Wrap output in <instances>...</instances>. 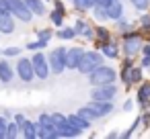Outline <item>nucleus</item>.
<instances>
[{
  "label": "nucleus",
  "instance_id": "nucleus-16",
  "mask_svg": "<svg viewBox=\"0 0 150 139\" xmlns=\"http://www.w3.org/2000/svg\"><path fill=\"white\" fill-rule=\"evenodd\" d=\"M21 135H23L25 139H33V137H37V123H33V121H25V123L21 125Z\"/></svg>",
  "mask_w": 150,
  "mask_h": 139
},
{
  "label": "nucleus",
  "instance_id": "nucleus-35",
  "mask_svg": "<svg viewBox=\"0 0 150 139\" xmlns=\"http://www.w3.org/2000/svg\"><path fill=\"white\" fill-rule=\"evenodd\" d=\"M140 23H142L144 27H148V29H150V15H144V17L140 19Z\"/></svg>",
  "mask_w": 150,
  "mask_h": 139
},
{
  "label": "nucleus",
  "instance_id": "nucleus-8",
  "mask_svg": "<svg viewBox=\"0 0 150 139\" xmlns=\"http://www.w3.org/2000/svg\"><path fill=\"white\" fill-rule=\"evenodd\" d=\"M140 49H142V39H140V35L125 31V41H123V51H125V55H127V57H134Z\"/></svg>",
  "mask_w": 150,
  "mask_h": 139
},
{
  "label": "nucleus",
  "instance_id": "nucleus-10",
  "mask_svg": "<svg viewBox=\"0 0 150 139\" xmlns=\"http://www.w3.org/2000/svg\"><path fill=\"white\" fill-rule=\"evenodd\" d=\"M82 53H84L82 47H70V49H66V70H78Z\"/></svg>",
  "mask_w": 150,
  "mask_h": 139
},
{
  "label": "nucleus",
  "instance_id": "nucleus-34",
  "mask_svg": "<svg viewBox=\"0 0 150 139\" xmlns=\"http://www.w3.org/2000/svg\"><path fill=\"white\" fill-rule=\"evenodd\" d=\"M132 108H134V100L127 98V100L123 102V110H125V112H132Z\"/></svg>",
  "mask_w": 150,
  "mask_h": 139
},
{
  "label": "nucleus",
  "instance_id": "nucleus-15",
  "mask_svg": "<svg viewBox=\"0 0 150 139\" xmlns=\"http://www.w3.org/2000/svg\"><path fill=\"white\" fill-rule=\"evenodd\" d=\"M25 4H27V8H29L35 17H43V15L47 13L43 0H25Z\"/></svg>",
  "mask_w": 150,
  "mask_h": 139
},
{
  "label": "nucleus",
  "instance_id": "nucleus-40",
  "mask_svg": "<svg viewBox=\"0 0 150 139\" xmlns=\"http://www.w3.org/2000/svg\"><path fill=\"white\" fill-rule=\"evenodd\" d=\"M0 53H2V51H0Z\"/></svg>",
  "mask_w": 150,
  "mask_h": 139
},
{
  "label": "nucleus",
  "instance_id": "nucleus-11",
  "mask_svg": "<svg viewBox=\"0 0 150 139\" xmlns=\"http://www.w3.org/2000/svg\"><path fill=\"white\" fill-rule=\"evenodd\" d=\"M13 78H15V68L8 64L6 57L0 59V82L8 84V82H13Z\"/></svg>",
  "mask_w": 150,
  "mask_h": 139
},
{
  "label": "nucleus",
  "instance_id": "nucleus-33",
  "mask_svg": "<svg viewBox=\"0 0 150 139\" xmlns=\"http://www.w3.org/2000/svg\"><path fill=\"white\" fill-rule=\"evenodd\" d=\"M140 121H142V119H140V117H138V119H136V121H134V125H132V127H129V129H127V131H125V133H123V137H132V133H134V131H136V129H138V125H140Z\"/></svg>",
  "mask_w": 150,
  "mask_h": 139
},
{
  "label": "nucleus",
  "instance_id": "nucleus-22",
  "mask_svg": "<svg viewBox=\"0 0 150 139\" xmlns=\"http://www.w3.org/2000/svg\"><path fill=\"white\" fill-rule=\"evenodd\" d=\"M138 100L142 104H146L150 100V84H142V88L138 90Z\"/></svg>",
  "mask_w": 150,
  "mask_h": 139
},
{
  "label": "nucleus",
  "instance_id": "nucleus-1",
  "mask_svg": "<svg viewBox=\"0 0 150 139\" xmlns=\"http://www.w3.org/2000/svg\"><path fill=\"white\" fill-rule=\"evenodd\" d=\"M117 80V72L115 68H109V66H99L97 70H93L88 74V82L93 86H101V84H113Z\"/></svg>",
  "mask_w": 150,
  "mask_h": 139
},
{
  "label": "nucleus",
  "instance_id": "nucleus-14",
  "mask_svg": "<svg viewBox=\"0 0 150 139\" xmlns=\"http://www.w3.org/2000/svg\"><path fill=\"white\" fill-rule=\"evenodd\" d=\"M123 17V6H121V0H115L113 4L107 6V19L109 21H117Z\"/></svg>",
  "mask_w": 150,
  "mask_h": 139
},
{
  "label": "nucleus",
  "instance_id": "nucleus-37",
  "mask_svg": "<svg viewBox=\"0 0 150 139\" xmlns=\"http://www.w3.org/2000/svg\"><path fill=\"white\" fill-rule=\"evenodd\" d=\"M15 121H17V123H19V125H23V123H25V121H27V119H25V117H23V115H21V112H19V115H15Z\"/></svg>",
  "mask_w": 150,
  "mask_h": 139
},
{
  "label": "nucleus",
  "instance_id": "nucleus-19",
  "mask_svg": "<svg viewBox=\"0 0 150 139\" xmlns=\"http://www.w3.org/2000/svg\"><path fill=\"white\" fill-rule=\"evenodd\" d=\"M142 80V68H138V66H132V70L127 72V76H125V84L127 86H132V84H138Z\"/></svg>",
  "mask_w": 150,
  "mask_h": 139
},
{
  "label": "nucleus",
  "instance_id": "nucleus-12",
  "mask_svg": "<svg viewBox=\"0 0 150 139\" xmlns=\"http://www.w3.org/2000/svg\"><path fill=\"white\" fill-rule=\"evenodd\" d=\"M74 31H76V35H80V37H84V39H95V29H91V27H88V23H86V21H82V19H78V21H76Z\"/></svg>",
  "mask_w": 150,
  "mask_h": 139
},
{
  "label": "nucleus",
  "instance_id": "nucleus-6",
  "mask_svg": "<svg viewBox=\"0 0 150 139\" xmlns=\"http://www.w3.org/2000/svg\"><path fill=\"white\" fill-rule=\"evenodd\" d=\"M117 96V86L115 82L113 84H101V86H93V92H91V100H115Z\"/></svg>",
  "mask_w": 150,
  "mask_h": 139
},
{
  "label": "nucleus",
  "instance_id": "nucleus-23",
  "mask_svg": "<svg viewBox=\"0 0 150 139\" xmlns=\"http://www.w3.org/2000/svg\"><path fill=\"white\" fill-rule=\"evenodd\" d=\"M58 37H60V39L70 41V39H74V37H76V31H74V27H64V29H60V31H58Z\"/></svg>",
  "mask_w": 150,
  "mask_h": 139
},
{
  "label": "nucleus",
  "instance_id": "nucleus-29",
  "mask_svg": "<svg viewBox=\"0 0 150 139\" xmlns=\"http://www.w3.org/2000/svg\"><path fill=\"white\" fill-rule=\"evenodd\" d=\"M52 29H39L37 31V39H41V41H47L50 43V39H52Z\"/></svg>",
  "mask_w": 150,
  "mask_h": 139
},
{
  "label": "nucleus",
  "instance_id": "nucleus-32",
  "mask_svg": "<svg viewBox=\"0 0 150 139\" xmlns=\"http://www.w3.org/2000/svg\"><path fill=\"white\" fill-rule=\"evenodd\" d=\"M6 117H0V139H4L6 137Z\"/></svg>",
  "mask_w": 150,
  "mask_h": 139
},
{
  "label": "nucleus",
  "instance_id": "nucleus-5",
  "mask_svg": "<svg viewBox=\"0 0 150 139\" xmlns=\"http://www.w3.org/2000/svg\"><path fill=\"white\" fill-rule=\"evenodd\" d=\"M31 64H33L35 78H39V80H47V76H50V64H47V55L41 53V49L33 53Z\"/></svg>",
  "mask_w": 150,
  "mask_h": 139
},
{
  "label": "nucleus",
  "instance_id": "nucleus-18",
  "mask_svg": "<svg viewBox=\"0 0 150 139\" xmlns=\"http://www.w3.org/2000/svg\"><path fill=\"white\" fill-rule=\"evenodd\" d=\"M99 51H101L105 57H111V59H115V57H117V53H119V49H117V45H115L113 41H107V43H103V45L99 47Z\"/></svg>",
  "mask_w": 150,
  "mask_h": 139
},
{
  "label": "nucleus",
  "instance_id": "nucleus-20",
  "mask_svg": "<svg viewBox=\"0 0 150 139\" xmlns=\"http://www.w3.org/2000/svg\"><path fill=\"white\" fill-rule=\"evenodd\" d=\"M64 17H66V13H62L58 8L50 10V21H52L54 27H64Z\"/></svg>",
  "mask_w": 150,
  "mask_h": 139
},
{
  "label": "nucleus",
  "instance_id": "nucleus-17",
  "mask_svg": "<svg viewBox=\"0 0 150 139\" xmlns=\"http://www.w3.org/2000/svg\"><path fill=\"white\" fill-rule=\"evenodd\" d=\"M95 39H97V47H101L103 43L111 41V31L107 27H97L95 29Z\"/></svg>",
  "mask_w": 150,
  "mask_h": 139
},
{
  "label": "nucleus",
  "instance_id": "nucleus-36",
  "mask_svg": "<svg viewBox=\"0 0 150 139\" xmlns=\"http://www.w3.org/2000/svg\"><path fill=\"white\" fill-rule=\"evenodd\" d=\"M113 2H115V0H97L95 4H101V6H105V8H107V6H109V4H113Z\"/></svg>",
  "mask_w": 150,
  "mask_h": 139
},
{
  "label": "nucleus",
  "instance_id": "nucleus-31",
  "mask_svg": "<svg viewBox=\"0 0 150 139\" xmlns=\"http://www.w3.org/2000/svg\"><path fill=\"white\" fill-rule=\"evenodd\" d=\"M132 66H134V64H132V59H125V61H123V66H121V72H119L123 80H125V76H127V72L132 70Z\"/></svg>",
  "mask_w": 150,
  "mask_h": 139
},
{
  "label": "nucleus",
  "instance_id": "nucleus-7",
  "mask_svg": "<svg viewBox=\"0 0 150 139\" xmlns=\"http://www.w3.org/2000/svg\"><path fill=\"white\" fill-rule=\"evenodd\" d=\"M17 78L23 80V82H33L35 78V72H33V64L29 57H19L17 59V70H15Z\"/></svg>",
  "mask_w": 150,
  "mask_h": 139
},
{
  "label": "nucleus",
  "instance_id": "nucleus-2",
  "mask_svg": "<svg viewBox=\"0 0 150 139\" xmlns=\"http://www.w3.org/2000/svg\"><path fill=\"white\" fill-rule=\"evenodd\" d=\"M103 59H105V55L101 51H84L82 57H80V64H78V72L88 76L93 70L103 66Z\"/></svg>",
  "mask_w": 150,
  "mask_h": 139
},
{
  "label": "nucleus",
  "instance_id": "nucleus-13",
  "mask_svg": "<svg viewBox=\"0 0 150 139\" xmlns=\"http://www.w3.org/2000/svg\"><path fill=\"white\" fill-rule=\"evenodd\" d=\"M68 121H70V125L78 131V133H82V131H86L88 127H91V123L86 121V119H82L78 112H74V115H68Z\"/></svg>",
  "mask_w": 150,
  "mask_h": 139
},
{
  "label": "nucleus",
  "instance_id": "nucleus-30",
  "mask_svg": "<svg viewBox=\"0 0 150 139\" xmlns=\"http://www.w3.org/2000/svg\"><path fill=\"white\" fill-rule=\"evenodd\" d=\"M115 27H117L119 31H123V33H125V31L129 29V23H127V21L121 17V19H117V21H115Z\"/></svg>",
  "mask_w": 150,
  "mask_h": 139
},
{
  "label": "nucleus",
  "instance_id": "nucleus-3",
  "mask_svg": "<svg viewBox=\"0 0 150 139\" xmlns=\"http://www.w3.org/2000/svg\"><path fill=\"white\" fill-rule=\"evenodd\" d=\"M2 2H4V6L8 8V13H11L13 17H17L19 21L29 23V21L33 19V13L27 8L25 0H2Z\"/></svg>",
  "mask_w": 150,
  "mask_h": 139
},
{
  "label": "nucleus",
  "instance_id": "nucleus-4",
  "mask_svg": "<svg viewBox=\"0 0 150 139\" xmlns=\"http://www.w3.org/2000/svg\"><path fill=\"white\" fill-rule=\"evenodd\" d=\"M47 64H50V72L54 74H62L66 70V47H56L50 51L47 55Z\"/></svg>",
  "mask_w": 150,
  "mask_h": 139
},
{
  "label": "nucleus",
  "instance_id": "nucleus-27",
  "mask_svg": "<svg viewBox=\"0 0 150 139\" xmlns=\"http://www.w3.org/2000/svg\"><path fill=\"white\" fill-rule=\"evenodd\" d=\"M2 55L4 57H19L21 55V47H6V49H2Z\"/></svg>",
  "mask_w": 150,
  "mask_h": 139
},
{
  "label": "nucleus",
  "instance_id": "nucleus-38",
  "mask_svg": "<svg viewBox=\"0 0 150 139\" xmlns=\"http://www.w3.org/2000/svg\"><path fill=\"white\" fill-rule=\"evenodd\" d=\"M142 68H150V55H144V59H142Z\"/></svg>",
  "mask_w": 150,
  "mask_h": 139
},
{
  "label": "nucleus",
  "instance_id": "nucleus-26",
  "mask_svg": "<svg viewBox=\"0 0 150 139\" xmlns=\"http://www.w3.org/2000/svg\"><path fill=\"white\" fill-rule=\"evenodd\" d=\"M43 47H47V41H41V39L27 43V49H29V51H39V49H43Z\"/></svg>",
  "mask_w": 150,
  "mask_h": 139
},
{
  "label": "nucleus",
  "instance_id": "nucleus-39",
  "mask_svg": "<svg viewBox=\"0 0 150 139\" xmlns=\"http://www.w3.org/2000/svg\"><path fill=\"white\" fill-rule=\"evenodd\" d=\"M142 51H144V55H150V45H142Z\"/></svg>",
  "mask_w": 150,
  "mask_h": 139
},
{
  "label": "nucleus",
  "instance_id": "nucleus-28",
  "mask_svg": "<svg viewBox=\"0 0 150 139\" xmlns=\"http://www.w3.org/2000/svg\"><path fill=\"white\" fill-rule=\"evenodd\" d=\"M132 2V6H136L138 10H148V6H150V0H129Z\"/></svg>",
  "mask_w": 150,
  "mask_h": 139
},
{
  "label": "nucleus",
  "instance_id": "nucleus-9",
  "mask_svg": "<svg viewBox=\"0 0 150 139\" xmlns=\"http://www.w3.org/2000/svg\"><path fill=\"white\" fill-rule=\"evenodd\" d=\"M86 106L97 115V119H103V117L111 115V110H113V102L111 100H91Z\"/></svg>",
  "mask_w": 150,
  "mask_h": 139
},
{
  "label": "nucleus",
  "instance_id": "nucleus-24",
  "mask_svg": "<svg viewBox=\"0 0 150 139\" xmlns=\"http://www.w3.org/2000/svg\"><path fill=\"white\" fill-rule=\"evenodd\" d=\"M78 115H80L82 119H86V121H88L91 125H93V123L97 121V115H95V112H93V110H91L88 106H82V108H78Z\"/></svg>",
  "mask_w": 150,
  "mask_h": 139
},
{
  "label": "nucleus",
  "instance_id": "nucleus-21",
  "mask_svg": "<svg viewBox=\"0 0 150 139\" xmlns=\"http://www.w3.org/2000/svg\"><path fill=\"white\" fill-rule=\"evenodd\" d=\"M19 135H21V125H19L17 121L8 123V125H6V137H4V139H15V137H19Z\"/></svg>",
  "mask_w": 150,
  "mask_h": 139
},
{
  "label": "nucleus",
  "instance_id": "nucleus-25",
  "mask_svg": "<svg viewBox=\"0 0 150 139\" xmlns=\"http://www.w3.org/2000/svg\"><path fill=\"white\" fill-rule=\"evenodd\" d=\"M93 15H95L97 21H107V8L101 6V4H95L93 6Z\"/></svg>",
  "mask_w": 150,
  "mask_h": 139
}]
</instances>
